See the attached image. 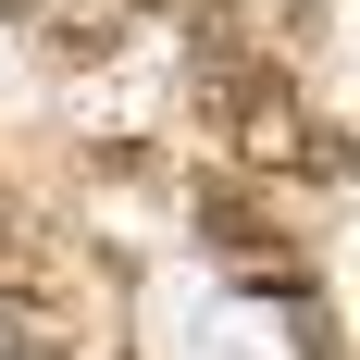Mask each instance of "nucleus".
Returning <instances> with one entry per match:
<instances>
[{"mask_svg": "<svg viewBox=\"0 0 360 360\" xmlns=\"http://www.w3.org/2000/svg\"><path fill=\"white\" fill-rule=\"evenodd\" d=\"M13 236H25V224H13V186H0V249H13Z\"/></svg>", "mask_w": 360, "mask_h": 360, "instance_id": "nucleus-5", "label": "nucleus"}, {"mask_svg": "<svg viewBox=\"0 0 360 360\" xmlns=\"http://www.w3.org/2000/svg\"><path fill=\"white\" fill-rule=\"evenodd\" d=\"M199 224H212V249H236V261H274V224H261V199L249 186H199Z\"/></svg>", "mask_w": 360, "mask_h": 360, "instance_id": "nucleus-3", "label": "nucleus"}, {"mask_svg": "<svg viewBox=\"0 0 360 360\" xmlns=\"http://www.w3.org/2000/svg\"><path fill=\"white\" fill-rule=\"evenodd\" d=\"M112 37H124V0H63L50 13V50L63 63H112Z\"/></svg>", "mask_w": 360, "mask_h": 360, "instance_id": "nucleus-4", "label": "nucleus"}, {"mask_svg": "<svg viewBox=\"0 0 360 360\" xmlns=\"http://www.w3.org/2000/svg\"><path fill=\"white\" fill-rule=\"evenodd\" d=\"M0 13H13V25H25V13H50V0H0Z\"/></svg>", "mask_w": 360, "mask_h": 360, "instance_id": "nucleus-6", "label": "nucleus"}, {"mask_svg": "<svg viewBox=\"0 0 360 360\" xmlns=\"http://www.w3.org/2000/svg\"><path fill=\"white\" fill-rule=\"evenodd\" d=\"M224 112H236V162H261V174H298L311 162V100H298L286 75H249Z\"/></svg>", "mask_w": 360, "mask_h": 360, "instance_id": "nucleus-1", "label": "nucleus"}, {"mask_svg": "<svg viewBox=\"0 0 360 360\" xmlns=\"http://www.w3.org/2000/svg\"><path fill=\"white\" fill-rule=\"evenodd\" d=\"M186 75H199V100H236V87H249L261 75V50H249V13H224V0H199V25H186Z\"/></svg>", "mask_w": 360, "mask_h": 360, "instance_id": "nucleus-2", "label": "nucleus"}]
</instances>
